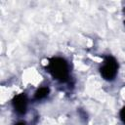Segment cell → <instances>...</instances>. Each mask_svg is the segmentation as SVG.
<instances>
[{
  "mask_svg": "<svg viewBox=\"0 0 125 125\" xmlns=\"http://www.w3.org/2000/svg\"><path fill=\"white\" fill-rule=\"evenodd\" d=\"M119 70V63L115 57L105 55L103 57V62L100 64L99 71L103 79L111 82L116 79Z\"/></svg>",
  "mask_w": 125,
  "mask_h": 125,
  "instance_id": "obj_2",
  "label": "cell"
},
{
  "mask_svg": "<svg viewBox=\"0 0 125 125\" xmlns=\"http://www.w3.org/2000/svg\"><path fill=\"white\" fill-rule=\"evenodd\" d=\"M11 104H12V107L14 111L18 115L20 116L25 115L28 110V104H29L28 96L25 93H20L14 96Z\"/></svg>",
  "mask_w": 125,
  "mask_h": 125,
  "instance_id": "obj_3",
  "label": "cell"
},
{
  "mask_svg": "<svg viewBox=\"0 0 125 125\" xmlns=\"http://www.w3.org/2000/svg\"><path fill=\"white\" fill-rule=\"evenodd\" d=\"M14 125H27V123H26V121H24V120H18Z\"/></svg>",
  "mask_w": 125,
  "mask_h": 125,
  "instance_id": "obj_6",
  "label": "cell"
},
{
  "mask_svg": "<svg viewBox=\"0 0 125 125\" xmlns=\"http://www.w3.org/2000/svg\"><path fill=\"white\" fill-rule=\"evenodd\" d=\"M50 95V88L48 86H41L39 87L33 95V101L35 102H41L45 99H47Z\"/></svg>",
  "mask_w": 125,
  "mask_h": 125,
  "instance_id": "obj_4",
  "label": "cell"
},
{
  "mask_svg": "<svg viewBox=\"0 0 125 125\" xmlns=\"http://www.w3.org/2000/svg\"><path fill=\"white\" fill-rule=\"evenodd\" d=\"M119 119L125 125V105L122 106L121 109L119 110Z\"/></svg>",
  "mask_w": 125,
  "mask_h": 125,
  "instance_id": "obj_5",
  "label": "cell"
},
{
  "mask_svg": "<svg viewBox=\"0 0 125 125\" xmlns=\"http://www.w3.org/2000/svg\"><path fill=\"white\" fill-rule=\"evenodd\" d=\"M46 71L52 76V78L61 83L67 84L71 80V71L69 62L62 57L55 56L48 59V62L45 66Z\"/></svg>",
  "mask_w": 125,
  "mask_h": 125,
  "instance_id": "obj_1",
  "label": "cell"
}]
</instances>
